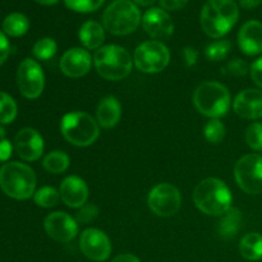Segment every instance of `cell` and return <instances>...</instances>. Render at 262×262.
I'll use <instances>...</instances> for the list:
<instances>
[{"label": "cell", "mask_w": 262, "mask_h": 262, "mask_svg": "<svg viewBox=\"0 0 262 262\" xmlns=\"http://www.w3.org/2000/svg\"><path fill=\"white\" fill-rule=\"evenodd\" d=\"M238 17L239 9L233 0H207L202 7L200 22L207 36L220 38L232 30Z\"/></svg>", "instance_id": "cell-1"}, {"label": "cell", "mask_w": 262, "mask_h": 262, "mask_svg": "<svg viewBox=\"0 0 262 262\" xmlns=\"http://www.w3.org/2000/svg\"><path fill=\"white\" fill-rule=\"evenodd\" d=\"M232 192L217 178H206L200 182L193 191V202L197 209L209 216H222L230 209Z\"/></svg>", "instance_id": "cell-2"}, {"label": "cell", "mask_w": 262, "mask_h": 262, "mask_svg": "<svg viewBox=\"0 0 262 262\" xmlns=\"http://www.w3.org/2000/svg\"><path fill=\"white\" fill-rule=\"evenodd\" d=\"M0 188L14 200H27L35 194L36 176L23 163L12 161L0 168Z\"/></svg>", "instance_id": "cell-3"}, {"label": "cell", "mask_w": 262, "mask_h": 262, "mask_svg": "<svg viewBox=\"0 0 262 262\" xmlns=\"http://www.w3.org/2000/svg\"><path fill=\"white\" fill-rule=\"evenodd\" d=\"M230 92L219 82H204L193 94V104L196 109L205 117L211 119L227 115L230 107Z\"/></svg>", "instance_id": "cell-4"}, {"label": "cell", "mask_w": 262, "mask_h": 262, "mask_svg": "<svg viewBox=\"0 0 262 262\" xmlns=\"http://www.w3.org/2000/svg\"><path fill=\"white\" fill-rule=\"evenodd\" d=\"M142 17L132 0H115L102 14L104 28L115 36H125L135 32Z\"/></svg>", "instance_id": "cell-5"}, {"label": "cell", "mask_w": 262, "mask_h": 262, "mask_svg": "<svg viewBox=\"0 0 262 262\" xmlns=\"http://www.w3.org/2000/svg\"><path fill=\"white\" fill-rule=\"evenodd\" d=\"M97 73L109 81H120L132 71V58L124 48L106 45L97 49L94 55Z\"/></svg>", "instance_id": "cell-6"}, {"label": "cell", "mask_w": 262, "mask_h": 262, "mask_svg": "<svg viewBox=\"0 0 262 262\" xmlns=\"http://www.w3.org/2000/svg\"><path fill=\"white\" fill-rule=\"evenodd\" d=\"M60 130L69 143L78 147L92 145L100 135L97 120L84 112H73L64 115L60 123Z\"/></svg>", "instance_id": "cell-7"}, {"label": "cell", "mask_w": 262, "mask_h": 262, "mask_svg": "<svg viewBox=\"0 0 262 262\" xmlns=\"http://www.w3.org/2000/svg\"><path fill=\"white\" fill-rule=\"evenodd\" d=\"M133 60L138 71L143 73H160L170 61V51L160 41H146L135 50Z\"/></svg>", "instance_id": "cell-8"}, {"label": "cell", "mask_w": 262, "mask_h": 262, "mask_svg": "<svg viewBox=\"0 0 262 262\" xmlns=\"http://www.w3.org/2000/svg\"><path fill=\"white\" fill-rule=\"evenodd\" d=\"M234 178L242 191L248 194L262 193V156L248 154L234 166Z\"/></svg>", "instance_id": "cell-9"}, {"label": "cell", "mask_w": 262, "mask_h": 262, "mask_svg": "<svg viewBox=\"0 0 262 262\" xmlns=\"http://www.w3.org/2000/svg\"><path fill=\"white\" fill-rule=\"evenodd\" d=\"M147 204L151 211L158 216H173L181 209V192L173 184L160 183L150 191Z\"/></svg>", "instance_id": "cell-10"}, {"label": "cell", "mask_w": 262, "mask_h": 262, "mask_svg": "<svg viewBox=\"0 0 262 262\" xmlns=\"http://www.w3.org/2000/svg\"><path fill=\"white\" fill-rule=\"evenodd\" d=\"M17 84L27 99H37L45 87V76L40 64L33 59H25L17 71Z\"/></svg>", "instance_id": "cell-11"}, {"label": "cell", "mask_w": 262, "mask_h": 262, "mask_svg": "<svg viewBox=\"0 0 262 262\" xmlns=\"http://www.w3.org/2000/svg\"><path fill=\"white\" fill-rule=\"evenodd\" d=\"M79 248L87 258L92 261H105L112 253V242L102 230L89 228L79 238Z\"/></svg>", "instance_id": "cell-12"}, {"label": "cell", "mask_w": 262, "mask_h": 262, "mask_svg": "<svg viewBox=\"0 0 262 262\" xmlns=\"http://www.w3.org/2000/svg\"><path fill=\"white\" fill-rule=\"evenodd\" d=\"M43 228L51 239L60 243H68L78 234V223L73 216L64 211L49 214L43 222Z\"/></svg>", "instance_id": "cell-13"}, {"label": "cell", "mask_w": 262, "mask_h": 262, "mask_svg": "<svg viewBox=\"0 0 262 262\" xmlns=\"http://www.w3.org/2000/svg\"><path fill=\"white\" fill-rule=\"evenodd\" d=\"M142 27L148 36L156 40L168 38L174 32L170 15L161 8H150L142 17Z\"/></svg>", "instance_id": "cell-14"}, {"label": "cell", "mask_w": 262, "mask_h": 262, "mask_svg": "<svg viewBox=\"0 0 262 262\" xmlns=\"http://www.w3.org/2000/svg\"><path fill=\"white\" fill-rule=\"evenodd\" d=\"M14 148L22 160L36 161L43 152V140L33 128H23L15 136Z\"/></svg>", "instance_id": "cell-15"}, {"label": "cell", "mask_w": 262, "mask_h": 262, "mask_svg": "<svg viewBox=\"0 0 262 262\" xmlns=\"http://www.w3.org/2000/svg\"><path fill=\"white\" fill-rule=\"evenodd\" d=\"M92 66L91 55L82 48H72L63 54L60 59V69L71 78L86 76Z\"/></svg>", "instance_id": "cell-16"}, {"label": "cell", "mask_w": 262, "mask_h": 262, "mask_svg": "<svg viewBox=\"0 0 262 262\" xmlns=\"http://www.w3.org/2000/svg\"><path fill=\"white\" fill-rule=\"evenodd\" d=\"M60 200L72 209H78L86 205L89 199V187L86 182L77 176L67 177L59 188Z\"/></svg>", "instance_id": "cell-17"}, {"label": "cell", "mask_w": 262, "mask_h": 262, "mask_svg": "<svg viewBox=\"0 0 262 262\" xmlns=\"http://www.w3.org/2000/svg\"><path fill=\"white\" fill-rule=\"evenodd\" d=\"M233 109L245 119H260L262 118V91L248 89L239 92L233 102Z\"/></svg>", "instance_id": "cell-18"}, {"label": "cell", "mask_w": 262, "mask_h": 262, "mask_svg": "<svg viewBox=\"0 0 262 262\" xmlns=\"http://www.w3.org/2000/svg\"><path fill=\"white\" fill-rule=\"evenodd\" d=\"M238 45L246 55L262 53V23L258 20L246 22L238 33Z\"/></svg>", "instance_id": "cell-19"}, {"label": "cell", "mask_w": 262, "mask_h": 262, "mask_svg": "<svg viewBox=\"0 0 262 262\" xmlns=\"http://www.w3.org/2000/svg\"><path fill=\"white\" fill-rule=\"evenodd\" d=\"M122 117V106L117 97L106 96L99 102L96 109V119L102 128H113Z\"/></svg>", "instance_id": "cell-20"}, {"label": "cell", "mask_w": 262, "mask_h": 262, "mask_svg": "<svg viewBox=\"0 0 262 262\" xmlns=\"http://www.w3.org/2000/svg\"><path fill=\"white\" fill-rule=\"evenodd\" d=\"M78 37L84 48L96 50L101 48V43L105 40L104 27L96 20H87L79 28Z\"/></svg>", "instance_id": "cell-21"}, {"label": "cell", "mask_w": 262, "mask_h": 262, "mask_svg": "<svg viewBox=\"0 0 262 262\" xmlns=\"http://www.w3.org/2000/svg\"><path fill=\"white\" fill-rule=\"evenodd\" d=\"M242 225V212L237 207H230L222 215L217 232L223 239H232L238 234Z\"/></svg>", "instance_id": "cell-22"}, {"label": "cell", "mask_w": 262, "mask_h": 262, "mask_svg": "<svg viewBox=\"0 0 262 262\" xmlns=\"http://www.w3.org/2000/svg\"><path fill=\"white\" fill-rule=\"evenodd\" d=\"M239 252L246 260L258 261L262 258V234L248 233L241 239Z\"/></svg>", "instance_id": "cell-23"}, {"label": "cell", "mask_w": 262, "mask_h": 262, "mask_svg": "<svg viewBox=\"0 0 262 262\" xmlns=\"http://www.w3.org/2000/svg\"><path fill=\"white\" fill-rule=\"evenodd\" d=\"M30 28V20L22 13H10L3 20V30L4 33L12 36V37H19L23 36Z\"/></svg>", "instance_id": "cell-24"}, {"label": "cell", "mask_w": 262, "mask_h": 262, "mask_svg": "<svg viewBox=\"0 0 262 262\" xmlns=\"http://www.w3.org/2000/svg\"><path fill=\"white\" fill-rule=\"evenodd\" d=\"M69 164H71V159L63 151H51L48 155L43 158L42 165L45 168V170H48L49 173L53 174H61L69 168Z\"/></svg>", "instance_id": "cell-25"}, {"label": "cell", "mask_w": 262, "mask_h": 262, "mask_svg": "<svg viewBox=\"0 0 262 262\" xmlns=\"http://www.w3.org/2000/svg\"><path fill=\"white\" fill-rule=\"evenodd\" d=\"M33 200H35V204L37 206L50 209V207L58 205L59 200H60V193L54 187H42V188L35 192Z\"/></svg>", "instance_id": "cell-26"}, {"label": "cell", "mask_w": 262, "mask_h": 262, "mask_svg": "<svg viewBox=\"0 0 262 262\" xmlns=\"http://www.w3.org/2000/svg\"><path fill=\"white\" fill-rule=\"evenodd\" d=\"M56 50H58V45H56L54 38L42 37L36 41V43L33 45L32 53L38 60H49V59L55 55Z\"/></svg>", "instance_id": "cell-27"}, {"label": "cell", "mask_w": 262, "mask_h": 262, "mask_svg": "<svg viewBox=\"0 0 262 262\" xmlns=\"http://www.w3.org/2000/svg\"><path fill=\"white\" fill-rule=\"evenodd\" d=\"M17 117V104L5 92L0 91V124H9Z\"/></svg>", "instance_id": "cell-28"}, {"label": "cell", "mask_w": 262, "mask_h": 262, "mask_svg": "<svg viewBox=\"0 0 262 262\" xmlns=\"http://www.w3.org/2000/svg\"><path fill=\"white\" fill-rule=\"evenodd\" d=\"M230 49H232V42L229 40H219L215 42L210 43L206 48L205 55H206L207 60L210 61H220L224 60L229 54Z\"/></svg>", "instance_id": "cell-29"}, {"label": "cell", "mask_w": 262, "mask_h": 262, "mask_svg": "<svg viewBox=\"0 0 262 262\" xmlns=\"http://www.w3.org/2000/svg\"><path fill=\"white\" fill-rule=\"evenodd\" d=\"M204 135L207 142L220 143L225 137V125L220 119H210L204 128Z\"/></svg>", "instance_id": "cell-30"}, {"label": "cell", "mask_w": 262, "mask_h": 262, "mask_svg": "<svg viewBox=\"0 0 262 262\" xmlns=\"http://www.w3.org/2000/svg\"><path fill=\"white\" fill-rule=\"evenodd\" d=\"M246 142L252 150L262 151V123L255 122L246 129Z\"/></svg>", "instance_id": "cell-31"}, {"label": "cell", "mask_w": 262, "mask_h": 262, "mask_svg": "<svg viewBox=\"0 0 262 262\" xmlns=\"http://www.w3.org/2000/svg\"><path fill=\"white\" fill-rule=\"evenodd\" d=\"M105 0H64L69 9L78 13H90L99 9Z\"/></svg>", "instance_id": "cell-32"}, {"label": "cell", "mask_w": 262, "mask_h": 262, "mask_svg": "<svg viewBox=\"0 0 262 262\" xmlns=\"http://www.w3.org/2000/svg\"><path fill=\"white\" fill-rule=\"evenodd\" d=\"M250 68H248V64L246 63L242 59H234V60L229 61L227 66L223 68V73L229 74V76H235V77H243L248 73Z\"/></svg>", "instance_id": "cell-33"}, {"label": "cell", "mask_w": 262, "mask_h": 262, "mask_svg": "<svg viewBox=\"0 0 262 262\" xmlns=\"http://www.w3.org/2000/svg\"><path fill=\"white\" fill-rule=\"evenodd\" d=\"M97 215H99V209L95 205L87 204L81 207V210L77 212L74 219H76L78 224H89V223L94 222L96 219Z\"/></svg>", "instance_id": "cell-34"}, {"label": "cell", "mask_w": 262, "mask_h": 262, "mask_svg": "<svg viewBox=\"0 0 262 262\" xmlns=\"http://www.w3.org/2000/svg\"><path fill=\"white\" fill-rule=\"evenodd\" d=\"M251 78L262 90V56L252 63L250 68Z\"/></svg>", "instance_id": "cell-35"}, {"label": "cell", "mask_w": 262, "mask_h": 262, "mask_svg": "<svg viewBox=\"0 0 262 262\" xmlns=\"http://www.w3.org/2000/svg\"><path fill=\"white\" fill-rule=\"evenodd\" d=\"M188 0H159V4L164 10H179L184 8Z\"/></svg>", "instance_id": "cell-36"}, {"label": "cell", "mask_w": 262, "mask_h": 262, "mask_svg": "<svg viewBox=\"0 0 262 262\" xmlns=\"http://www.w3.org/2000/svg\"><path fill=\"white\" fill-rule=\"evenodd\" d=\"M9 51H10L9 41H8L7 36L0 31V66L7 60L8 55H9Z\"/></svg>", "instance_id": "cell-37"}, {"label": "cell", "mask_w": 262, "mask_h": 262, "mask_svg": "<svg viewBox=\"0 0 262 262\" xmlns=\"http://www.w3.org/2000/svg\"><path fill=\"white\" fill-rule=\"evenodd\" d=\"M183 58L186 60V64L188 67L194 66L199 60V51L194 48H191V46H187V48L183 49Z\"/></svg>", "instance_id": "cell-38"}, {"label": "cell", "mask_w": 262, "mask_h": 262, "mask_svg": "<svg viewBox=\"0 0 262 262\" xmlns=\"http://www.w3.org/2000/svg\"><path fill=\"white\" fill-rule=\"evenodd\" d=\"M12 145L9 141H0V161H7L12 155Z\"/></svg>", "instance_id": "cell-39"}, {"label": "cell", "mask_w": 262, "mask_h": 262, "mask_svg": "<svg viewBox=\"0 0 262 262\" xmlns=\"http://www.w3.org/2000/svg\"><path fill=\"white\" fill-rule=\"evenodd\" d=\"M112 262H140L135 255H130V253H123V255L117 256L115 258H113Z\"/></svg>", "instance_id": "cell-40"}, {"label": "cell", "mask_w": 262, "mask_h": 262, "mask_svg": "<svg viewBox=\"0 0 262 262\" xmlns=\"http://www.w3.org/2000/svg\"><path fill=\"white\" fill-rule=\"evenodd\" d=\"M262 3V0H239L241 7L245 9H253V8L258 7Z\"/></svg>", "instance_id": "cell-41"}, {"label": "cell", "mask_w": 262, "mask_h": 262, "mask_svg": "<svg viewBox=\"0 0 262 262\" xmlns=\"http://www.w3.org/2000/svg\"><path fill=\"white\" fill-rule=\"evenodd\" d=\"M132 2L135 3V4L141 5V7H150V5H152L156 0H132Z\"/></svg>", "instance_id": "cell-42"}, {"label": "cell", "mask_w": 262, "mask_h": 262, "mask_svg": "<svg viewBox=\"0 0 262 262\" xmlns=\"http://www.w3.org/2000/svg\"><path fill=\"white\" fill-rule=\"evenodd\" d=\"M35 2H37L41 5H55L58 4L59 0H35Z\"/></svg>", "instance_id": "cell-43"}]
</instances>
